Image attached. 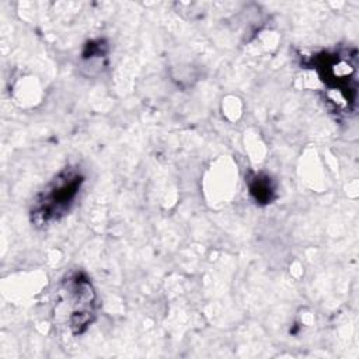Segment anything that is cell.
Listing matches in <instances>:
<instances>
[{
  "instance_id": "cell-3",
  "label": "cell",
  "mask_w": 359,
  "mask_h": 359,
  "mask_svg": "<svg viewBox=\"0 0 359 359\" xmlns=\"http://www.w3.org/2000/svg\"><path fill=\"white\" fill-rule=\"evenodd\" d=\"M342 55L341 52H324L316 56V70L318 73L320 80L331 88L332 91H338L346 101V104L353 102L356 90L352 86L355 83V66L349 62V55Z\"/></svg>"
},
{
  "instance_id": "cell-1",
  "label": "cell",
  "mask_w": 359,
  "mask_h": 359,
  "mask_svg": "<svg viewBox=\"0 0 359 359\" xmlns=\"http://www.w3.org/2000/svg\"><path fill=\"white\" fill-rule=\"evenodd\" d=\"M97 294L83 272H72L62 280L56 297V317H62L74 335L83 334L95 318Z\"/></svg>"
},
{
  "instance_id": "cell-2",
  "label": "cell",
  "mask_w": 359,
  "mask_h": 359,
  "mask_svg": "<svg viewBox=\"0 0 359 359\" xmlns=\"http://www.w3.org/2000/svg\"><path fill=\"white\" fill-rule=\"evenodd\" d=\"M83 184L84 175L80 170H62L35 196L31 208L32 223L39 227H48L60 220L74 205Z\"/></svg>"
},
{
  "instance_id": "cell-4",
  "label": "cell",
  "mask_w": 359,
  "mask_h": 359,
  "mask_svg": "<svg viewBox=\"0 0 359 359\" xmlns=\"http://www.w3.org/2000/svg\"><path fill=\"white\" fill-rule=\"evenodd\" d=\"M250 195L259 205L271 203L275 198V187L272 180L265 174H252L248 180Z\"/></svg>"
}]
</instances>
